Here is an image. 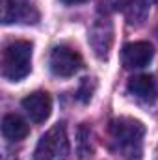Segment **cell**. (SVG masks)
Returning a JSON list of instances; mask_svg holds the SVG:
<instances>
[{"label": "cell", "mask_w": 158, "mask_h": 160, "mask_svg": "<svg viewBox=\"0 0 158 160\" xmlns=\"http://www.w3.org/2000/svg\"><path fill=\"white\" fill-rule=\"evenodd\" d=\"M37 13L28 0H2V22H36Z\"/></svg>", "instance_id": "8992f818"}, {"label": "cell", "mask_w": 158, "mask_h": 160, "mask_svg": "<svg viewBox=\"0 0 158 160\" xmlns=\"http://www.w3.org/2000/svg\"><path fill=\"white\" fill-rule=\"evenodd\" d=\"M32 71V43L11 41L2 52V77L9 82H19Z\"/></svg>", "instance_id": "7a4b0ae2"}, {"label": "cell", "mask_w": 158, "mask_h": 160, "mask_svg": "<svg viewBox=\"0 0 158 160\" xmlns=\"http://www.w3.org/2000/svg\"><path fill=\"white\" fill-rule=\"evenodd\" d=\"M110 138L116 145V149L121 151L125 157L134 158V153L138 155L141 149V140L145 136V127L143 123L132 118H117L110 121L108 127Z\"/></svg>", "instance_id": "6da1fadb"}, {"label": "cell", "mask_w": 158, "mask_h": 160, "mask_svg": "<svg viewBox=\"0 0 158 160\" xmlns=\"http://www.w3.org/2000/svg\"><path fill=\"white\" fill-rule=\"evenodd\" d=\"M22 108L34 123H43L52 112V99L47 91H36L22 99Z\"/></svg>", "instance_id": "52a82bcc"}, {"label": "cell", "mask_w": 158, "mask_h": 160, "mask_svg": "<svg viewBox=\"0 0 158 160\" xmlns=\"http://www.w3.org/2000/svg\"><path fill=\"white\" fill-rule=\"evenodd\" d=\"M86 88H87V78L82 82V88H80V91H78V99L82 102H87V101L91 99V91H93V89H86Z\"/></svg>", "instance_id": "7c38bea8"}, {"label": "cell", "mask_w": 158, "mask_h": 160, "mask_svg": "<svg viewBox=\"0 0 158 160\" xmlns=\"http://www.w3.org/2000/svg\"><path fill=\"white\" fill-rule=\"evenodd\" d=\"M112 36H114V30H112L110 21L101 19V21L93 26V32H91V36H89V41H91V45L99 43V45L95 47V52H97L99 58H108V50H110L112 39H114Z\"/></svg>", "instance_id": "ba28073f"}, {"label": "cell", "mask_w": 158, "mask_h": 160, "mask_svg": "<svg viewBox=\"0 0 158 160\" xmlns=\"http://www.w3.org/2000/svg\"><path fill=\"white\" fill-rule=\"evenodd\" d=\"M78 153L80 158H87L93 153V147L89 145V128L86 125H80L78 128Z\"/></svg>", "instance_id": "8fae6325"}, {"label": "cell", "mask_w": 158, "mask_h": 160, "mask_svg": "<svg viewBox=\"0 0 158 160\" xmlns=\"http://www.w3.org/2000/svg\"><path fill=\"white\" fill-rule=\"evenodd\" d=\"M28 132H30V127L21 116H17V114L4 116V119H2V134H4V138H7L11 142H19V140H24L28 136Z\"/></svg>", "instance_id": "9c48e42d"}, {"label": "cell", "mask_w": 158, "mask_h": 160, "mask_svg": "<svg viewBox=\"0 0 158 160\" xmlns=\"http://www.w3.org/2000/svg\"><path fill=\"white\" fill-rule=\"evenodd\" d=\"M48 65L56 77L67 78V77L77 75L84 67V60H82L78 50H75L67 45H60V47L52 48L50 58H48Z\"/></svg>", "instance_id": "277c9868"}, {"label": "cell", "mask_w": 158, "mask_h": 160, "mask_svg": "<svg viewBox=\"0 0 158 160\" xmlns=\"http://www.w3.org/2000/svg\"><path fill=\"white\" fill-rule=\"evenodd\" d=\"M153 56H155V50H153L151 43L134 41V43H128V45L123 47L121 60H123V65L126 69H141V67L149 65Z\"/></svg>", "instance_id": "5b68a950"}, {"label": "cell", "mask_w": 158, "mask_h": 160, "mask_svg": "<svg viewBox=\"0 0 158 160\" xmlns=\"http://www.w3.org/2000/svg\"><path fill=\"white\" fill-rule=\"evenodd\" d=\"M128 91L141 101H153L156 97V82L151 75H140L128 82Z\"/></svg>", "instance_id": "30bf717a"}, {"label": "cell", "mask_w": 158, "mask_h": 160, "mask_svg": "<svg viewBox=\"0 0 158 160\" xmlns=\"http://www.w3.org/2000/svg\"><path fill=\"white\" fill-rule=\"evenodd\" d=\"M69 158V140L63 123L54 125L41 136L36 147V160H67Z\"/></svg>", "instance_id": "3957f363"}, {"label": "cell", "mask_w": 158, "mask_h": 160, "mask_svg": "<svg viewBox=\"0 0 158 160\" xmlns=\"http://www.w3.org/2000/svg\"><path fill=\"white\" fill-rule=\"evenodd\" d=\"M63 4H67V6H75V4H84V2H87V0H62Z\"/></svg>", "instance_id": "4fadbf2b"}]
</instances>
